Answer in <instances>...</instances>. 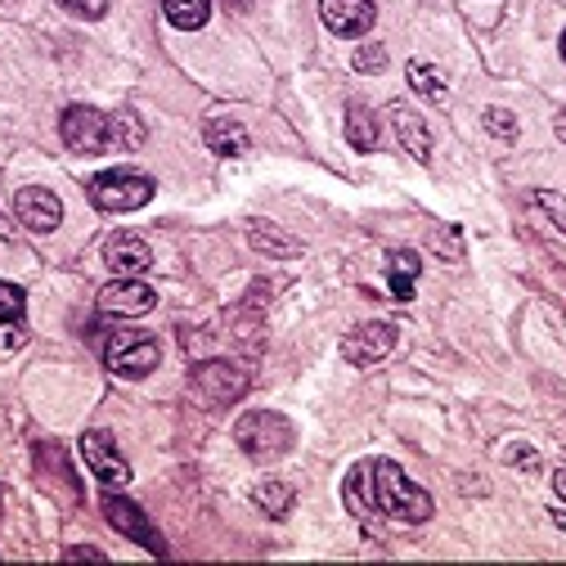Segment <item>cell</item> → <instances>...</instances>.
<instances>
[{
    "label": "cell",
    "instance_id": "1",
    "mask_svg": "<svg viewBox=\"0 0 566 566\" xmlns=\"http://www.w3.org/2000/svg\"><path fill=\"white\" fill-rule=\"evenodd\" d=\"M342 494H346V513L360 517L365 526H378V522L422 526L437 509L432 494L422 485H413L400 472V463H391V459H360L356 468L346 472Z\"/></svg>",
    "mask_w": 566,
    "mask_h": 566
},
{
    "label": "cell",
    "instance_id": "2",
    "mask_svg": "<svg viewBox=\"0 0 566 566\" xmlns=\"http://www.w3.org/2000/svg\"><path fill=\"white\" fill-rule=\"evenodd\" d=\"M234 437H239L243 454H248V459H261V463L289 454L293 441H297L293 422L283 418V413H274V409H252V413H243V418L234 422Z\"/></svg>",
    "mask_w": 566,
    "mask_h": 566
},
{
    "label": "cell",
    "instance_id": "3",
    "mask_svg": "<svg viewBox=\"0 0 566 566\" xmlns=\"http://www.w3.org/2000/svg\"><path fill=\"white\" fill-rule=\"evenodd\" d=\"M154 176L135 171V167H113L104 176L91 180V202L99 211H113V217H122V211H139L149 198H154Z\"/></svg>",
    "mask_w": 566,
    "mask_h": 566
},
{
    "label": "cell",
    "instance_id": "4",
    "mask_svg": "<svg viewBox=\"0 0 566 566\" xmlns=\"http://www.w3.org/2000/svg\"><path fill=\"white\" fill-rule=\"evenodd\" d=\"M163 360V350H158V337L154 333H135V328H122L108 337L104 346V365L117 374V378H145L154 374Z\"/></svg>",
    "mask_w": 566,
    "mask_h": 566
},
{
    "label": "cell",
    "instance_id": "5",
    "mask_svg": "<svg viewBox=\"0 0 566 566\" xmlns=\"http://www.w3.org/2000/svg\"><path fill=\"white\" fill-rule=\"evenodd\" d=\"M63 145L82 154V158H95L113 145V117H104L99 108H86V104H73V108H63Z\"/></svg>",
    "mask_w": 566,
    "mask_h": 566
},
{
    "label": "cell",
    "instance_id": "6",
    "mask_svg": "<svg viewBox=\"0 0 566 566\" xmlns=\"http://www.w3.org/2000/svg\"><path fill=\"white\" fill-rule=\"evenodd\" d=\"M391 350H396V324H382V319H369L342 337V356L350 365H378Z\"/></svg>",
    "mask_w": 566,
    "mask_h": 566
},
{
    "label": "cell",
    "instance_id": "7",
    "mask_svg": "<svg viewBox=\"0 0 566 566\" xmlns=\"http://www.w3.org/2000/svg\"><path fill=\"white\" fill-rule=\"evenodd\" d=\"M104 265L117 279H139V274L154 265V248L139 239V234H130V230H117V234L104 239Z\"/></svg>",
    "mask_w": 566,
    "mask_h": 566
},
{
    "label": "cell",
    "instance_id": "8",
    "mask_svg": "<svg viewBox=\"0 0 566 566\" xmlns=\"http://www.w3.org/2000/svg\"><path fill=\"white\" fill-rule=\"evenodd\" d=\"M158 302V293L149 289L145 279H117L99 293V311L104 315H117V319H135V315H149Z\"/></svg>",
    "mask_w": 566,
    "mask_h": 566
},
{
    "label": "cell",
    "instance_id": "9",
    "mask_svg": "<svg viewBox=\"0 0 566 566\" xmlns=\"http://www.w3.org/2000/svg\"><path fill=\"white\" fill-rule=\"evenodd\" d=\"M104 517H108L113 531H122L126 539L145 544V548H154V553H167V544L158 539V531L149 526V517L139 513V504H130L126 494H104Z\"/></svg>",
    "mask_w": 566,
    "mask_h": 566
},
{
    "label": "cell",
    "instance_id": "10",
    "mask_svg": "<svg viewBox=\"0 0 566 566\" xmlns=\"http://www.w3.org/2000/svg\"><path fill=\"white\" fill-rule=\"evenodd\" d=\"M82 454H86L91 472H95L104 485H126V481H130V463L122 459V450H117V441H113L108 432L91 428V432L82 437Z\"/></svg>",
    "mask_w": 566,
    "mask_h": 566
},
{
    "label": "cell",
    "instance_id": "11",
    "mask_svg": "<svg viewBox=\"0 0 566 566\" xmlns=\"http://www.w3.org/2000/svg\"><path fill=\"white\" fill-rule=\"evenodd\" d=\"M14 211H19V221H23L32 234H50V230H59V221H63L59 193H50V189H41V185L19 189V193H14Z\"/></svg>",
    "mask_w": 566,
    "mask_h": 566
},
{
    "label": "cell",
    "instance_id": "12",
    "mask_svg": "<svg viewBox=\"0 0 566 566\" xmlns=\"http://www.w3.org/2000/svg\"><path fill=\"white\" fill-rule=\"evenodd\" d=\"M319 19L333 36H365L378 10H374V0H319Z\"/></svg>",
    "mask_w": 566,
    "mask_h": 566
},
{
    "label": "cell",
    "instance_id": "13",
    "mask_svg": "<svg viewBox=\"0 0 566 566\" xmlns=\"http://www.w3.org/2000/svg\"><path fill=\"white\" fill-rule=\"evenodd\" d=\"M193 387L211 400V405H230L248 391V374L239 365H226V360H211V365H198L193 374Z\"/></svg>",
    "mask_w": 566,
    "mask_h": 566
},
{
    "label": "cell",
    "instance_id": "14",
    "mask_svg": "<svg viewBox=\"0 0 566 566\" xmlns=\"http://www.w3.org/2000/svg\"><path fill=\"white\" fill-rule=\"evenodd\" d=\"M202 139H207V149L221 154V158H243L248 154V130L234 117H211L202 126Z\"/></svg>",
    "mask_w": 566,
    "mask_h": 566
},
{
    "label": "cell",
    "instance_id": "15",
    "mask_svg": "<svg viewBox=\"0 0 566 566\" xmlns=\"http://www.w3.org/2000/svg\"><path fill=\"white\" fill-rule=\"evenodd\" d=\"M391 126L400 130V145H405L418 163H428V158H432V135H428V122H422L413 108L396 104V108H391Z\"/></svg>",
    "mask_w": 566,
    "mask_h": 566
},
{
    "label": "cell",
    "instance_id": "16",
    "mask_svg": "<svg viewBox=\"0 0 566 566\" xmlns=\"http://www.w3.org/2000/svg\"><path fill=\"white\" fill-rule=\"evenodd\" d=\"M422 274V256L409 252V248H396L387 256V283H391V297L396 302H409L413 297V279Z\"/></svg>",
    "mask_w": 566,
    "mask_h": 566
},
{
    "label": "cell",
    "instance_id": "17",
    "mask_svg": "<svg viewBox=\"0 0 566 566\" xmlns=\"http://www.w3.org/2000/svg\"><path fill=\"white\" fill-rule=\"evenodd\" d=\"M252 504L265 513V517H274V522H283L293 513V504H297V494H293V485L289 481H261L256 490H252Z\"/></svg>",
    "mask_w": 566,
    "mask_h": 566
},
{
    "label": "cell",
    "instance_id": "18",
    "mask_svg": "<svg viewBox=\"0 0 566 566\" xmlns=\"http://www.w3.org/2000/svg\"><path fill=\"white\" fill-rule=\"evenodd\" d=\"M346 139L356 145L360 154H374L378 149V117L365 108V104H350L346 108Z\"/></svg>",
    "mask_w": 566,
    "mask_h": 566
},
{
    "label": "cell",
    "instance_id": "19",
    "mask_svg": "<svg viewBox=\"0 0 566 566\" xmlns=\"http://www.w3.org/2000/svg\"><path fill=\"white\" fill-rule=\"evenodd\" d=\"M167 10V23L180 28V32H198L207 19H211V0H163Z\"/></svg>",
    "mask_w": 566,
    "mask_h": 566
},
{
    "label": "cell",
    "instance_id": "20",
    "mask_svg": "<svg viewBox=\"0 0 566 566\" xmlns=\"http://www.w3.org/2000/svg\"><path fill=\"white\" fill-rule=\"evenodd\" d=\"M409 86H413L418 95H428V99H446V77H441V67L422 63V59L409 63Z\"/></svg>",
    "mask_w": 566,
    "mask_h": 566
},
{
    "label": "cell",
    "instance_id": "21",
    "mask_svg": "<svg viewBox=\"0 0 566 566\" xmlns=\"http://www.w3.org/2000/svg\"><path fill=\"white\" fill-rule=\"evenodd\" d=\"M248 239H252L261 252H270V256H297V252H302L289 234H274L265 221H252V226H248Z\"/></svg>",
    "mask_w": 566,
    "mask_h": 566
},
{
    "label": "cell",
    "instance_id": "22",
    "mask_svg": "<svg viewBox=\"0 0 566 566\" xmlns=\"http://www.w3.org/2000/svg\"><path fill=\"white\" fill-rule=\"evenodd\" d=\"M23 315H28V297H23V289H19V283H6V279H0V324H23Z\"/></svg>",
    "mask_w": 566,
    "mask_h": 566
},
{
    "label": "cell",
    "instance_id": "23",
    "mask_svg": "<svg viewBox=\"0 0 566 566\" xmlns=\"http://www.w3.org/2000/svg\"><path fill=\"white\" fill-rule=\"evenodd\" d=\"M113 139L122 149H139V145H145V122L130 117V113H117L113 117Z\"/></svg>",
    "mask_w": 566,
    "mask_h": 566
},
{
    "label": "cell",
    "instance_id": "24",
    "mask_svg": "<svg viewBox=\"0 0 566 566\" xmlns=\"http://www.w3.org/2000/svg\"><path fill=\"white\" fill-rule=\"evenodd\" d=\"M485 130L494 139H504V145H513V139H517V117L509 108H485Z\"/></svg>",
    "mask_w": 566,
    "mask_h": 566
},
{
    "label": "cell",
    "instance_id": "25",
    "mask_svg": "<svg viewBox=\"0 0 566 566\" xmlns=\"http://www.w3.org/2000/svg\"><path fill=\"white\" fill-rule=\"evenodd\" d=\"M535 202L548 211V217H553V226L566 234V198H562V193H548V189H539V193H535Z\"/></svg>",
    "mask_w": 566,
    "mask_h": 566
},
{
    "label": "cell",
    "instance_id": "26",
    "mask_svg": "<svg viewBox=\"0 0 566 566\" xmlns=\"http://www.w3.org/2000/svg\"><path fill=\"white\" fill-rule=\"evenodd\" d=\"M59 6L77 19H104L108 14V0H59Z\"/></svg>",
    "mask_w": 566,
    "mask_h": 566
},
{
    "label": "cell",
    "instance_id": "27",
    "mask_svg": "<svg viewBox=\"0 0 566 566\" xmlns=\"http://www.w3.org/2000/svg\"><path fill=\"white\" fill-rule=\"evenodd\" d=\"M382 63H387V50H382V45H365V50H356V67H360V73H378Z\"/></svg>",
    "mask_w": 566,
    "mask_h": 566
},
{
    "label": "cell",
    "instance_id": "28",
    "mask_svg": "<svg viewBox=\"0 0 566 566\" xmlns=\"http://www.w3.org/2000/svg\"><path fill=\"white\" fill-rule=\"evenodd\" d=\"M437 252H441L446 261H459V256H463V248H459V234H454V230H437Z\"/></svg>",
    "mask_w": 566,
    "mask_h": 566
},
{
    "label": "cell",
    "instance_id": "29",
    "mask_svg": "<svg viewBox=\"0 0 566 566\" xmlns=\"http://www.w3.org/2000/svg\"><path fill=\"white\" fill-rule=\"evenodd\" d=\"M513 463H517V468H526V472H539V454H531L526 446H517V450H513Z\"/></svg>",
    "mask_w": 566,
    "mask_h": 566
},
{
    "label": "cell",
    "instance_id": "30",
    "mask_svg": "<svg viewBox=\"0 0 566 566\" xmlns=\"http://www.w3.org/2000/svg\"><path fill=\"white\" fill-rule=\"evenodd\" d=\"M19 342H23L19 324H10V328H0V346H19Z\"/></svg>",
    "mask_w": 566,
    "mask_h": 566
},
{
    "label": "cell",
    "instance_id": "31",
    "mask_svg": "<svg viewBox=\"0 0 566 566\" xmlns=\"http://www.w3.org/2000/svg\"><path fill=\"white\" fill-rule=\"evenodd\" d=\"M67 557H91V562H99L104 553H99V548H67Z\"/></svg>",
    "mask_w": 566,
    "mask_h": 566
},
{
    "label": "cell",
    "instance_id": "32",
    "mask_svg": "<svg viewBox=\"0 0 566 566\" xmlns=\"http://www.w3.org/2000/svg\"><path fill=\"white\" fill-rule=\"evenodd\" d=\"M553 130H557V139H562V145H566V108L553 117Z\"/></svg>",
    "mask_w": 566,
    "mask_h": 566
},
{
    "label": "cell",
    "instance_id": "33",
    "mask_svg": "<svg viewBox=\"0 0 566 566\" xmlns=\"http://www.w3.org/2000/svg\"><path fill=\"white\" fill-rule=\"evenodd\" d=\"M553 485H557V494L566 500V468H557V476H553Z\"/></svg>",
    "mask_w": 566,
    "mask_h": 566
},
{
    "label": "cell",
    "instance_id": "34",
    "mask_svg": "<svg viewBox=\"0 0 566 566\" xmlns=\"http://www.w3.org/2000/svg\"><path fill=\"white\" fill-rule=\"evenodd\" d=\"M553 522H557V526H562V531H566V513H553Z\"/></svg>",
    "mask_w": 566,
    "mask_h": 566
},
{
    "label": "cell",
    "instance_id": "35",
    "mask_svg": "<svg viewBox=\"0 0 566 566\" xmlns=\"http://www.w3.org/2000/svg\"><path fill=\"white\" fill-rule=\"evenodd\" d=\"M562 59H566V32H562Z\"/></svg>",
    "mask_w": 566,
    "mask_h": 566
},
{
    "label": "cell",
    "instance_id": "36",
    "mask_svg": "<svg viewBox=\"0 0 566 566\" xmlns=\"http://www.w3.org/2000/svg\"><path fill=\"white\" fill-rule=\"evenodd\" d=\"M0 509H6V504H0Z\"/></svg>",
    "mask_w": 566,
    "mask_h": 566
}]
</instances>
